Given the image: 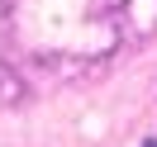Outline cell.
Masks as SVG:
<instances>
[{
    "instance_id": "obj_1",
    "label": "cell",
    "mask_w": 157,
    "mask_h": 147,
    "mask_svg": "<svg viewBox=\"0 0 157 147\" xmlns=\"http://www.w3.org/2000/svg\"><path fill=\"white\" fill-rule=\"evenodd\" d=\"M19 52L57 76L105 62L157 29V0H0Z\"/></svg>"
},
{
    "instance_id": "obj_2",
    "label": "cell",
    "mask_w": 157,
    "mask_h": 147,
    "mask_svg": "<svg viewBox=\"0 0 157 147\" xmlns=\"http://www.w3.org/2000/svg\"><path fill=\"white\" fill-rule=\"evenodd\" d=\"M24 100V86H19V76H14L5 62H0V105H19Z\"/></svg>"
},
{
    "instance_id": "obj_3",
    "label": "cell",
    "mask_w": 157,
    "mask_h": 147,
    "mask_svg": "<svg viewBox=\"0 0 157 147\" xmlns=\"http://www.w3.org/2000/svg\"><path fill=\"white\" fill-rule=\"evenodd\" d=\"M147 147H157V142H147Z\"/></svg>"
}]
</instances>
